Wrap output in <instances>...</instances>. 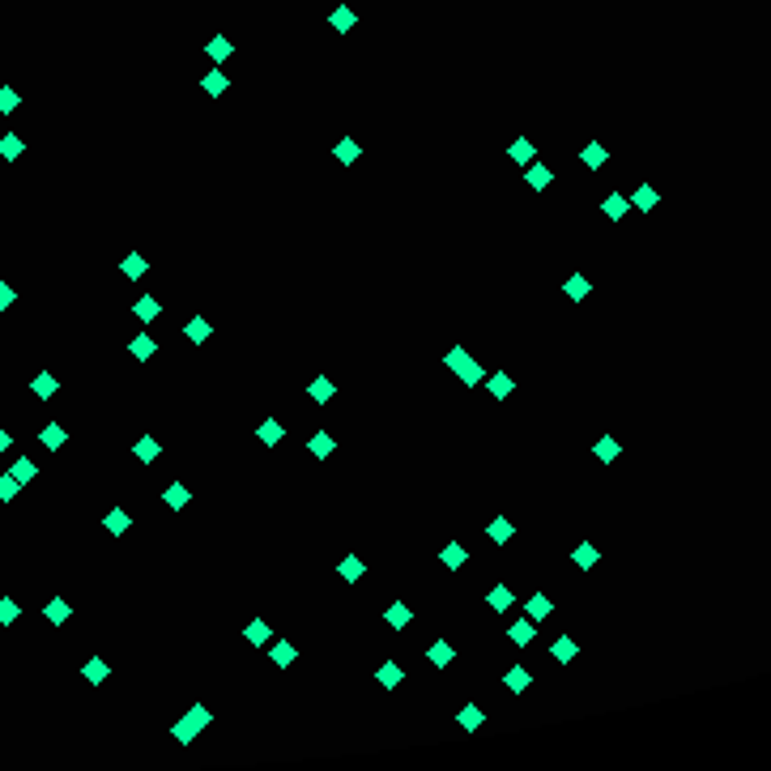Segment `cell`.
I'll use <instances>...</instances> for the list:
<instances>
[{
    "instance_id": "obj_45",
    "label": "cell",
    "mask_w": 771,
    "mask_h": 771,
    "mask_svg": "<svg viewBox=\"0 0 771 771\" xmlns=\"http://www.w3.org/2000/svg\"><path fill=\"white\" fill-rule=\"evenodd\" d=\"M482 375H486V371H482L474 358H469V367L460 371V384H469V388H474V384H482Z\"/></svg>"
},
{
    "instance_id": "obj_5",
    "label": "cell",
    "mask_w": 771,
    "mask_h": 771,
    "mask_svg": "<svg viewBox=\"0 0 771 771\" xmlns=\"http://www.w3.org/2000/svg\"><path fill=\"white\" fill-rule=\"evenodd\" d=\"M661 205V192L652 188V184H639L635 188V196H631V209H643V213H652Z\"/></svg>"
},
{
    "instance_id": "obj_18",
    "label": "cell",
    "mask_w": 771,
    "mask_h": 771,
    "mask_svg": "<svg viewBox=\"0 0 771 771\" xmlns=\"http://www.w3.org/2000/svg\"><path fill=\"white\" fill-rule=\"evenodd\" d=\"M43 614H47V623H52V627H60V623H68V601H60V596H52Z\"/></svg>"
},
{
    "instance_id": "obj_29",
    "label": "cell",
    "mask_w": 771,
    "mask_h": 771,
    "mask_svg": "<svg viewBox=\"0 0 771 771\" xmlns=\"http://www.w3.org/2000/svg\"><path fill=\"white\" fill-rule=\"evenodd\" d=\"M337 571H341V576L354 584V580H362V571H367V567H362V558H354V554H350V558H341V567H337Z\"/></svg>"
},
{
    "instance_id": "obj_50",
    "label": "cell",
    "mask_w": 771,
    "mask_h": 771,
    "mask_svg": "<svg viewBox=\"0 0 771 771\" xmlns=\"http://www.w3.org/2000/svg\"><path fill=\"white\" fill-rule=\"evenodd\" d=\"M9 303H13V290H9V286H0V311H5Z\"/></svg>"
},
{
    "instance_id": "obj_43",
    "label": "cell",
    "mask_w": 771,
    "mask_h": 771,
    "mask_svg": "<svg viewBox=\"0 0 771 771\" xmlns=\"http://www.w3.org/2000/svg\"><path fill=\"white\" fill-rule=\"evenodd\" d=\"M56 388H60V384H56V375H39V380L30 384V392H35V396H52Z\"/></svg>"
},
{
    "instance_id": "obj_22",
    "label": "cell",
    "mask_w": 771,
    "mask_h": 771,
    "mask_svg": "<svg viewBox=\"0 0 771 771\" xmlns=\"http://www.w3.org/2000/svg\"><path fill=\"white\" fill-rule=\"evenodd\" d=\"M567 298H576V303H580V298H588L592 294V286H588V277H580V273H576V277H567Z\"/></svg>"
},
{
    "instance_id": "obj_27",
    "label": "cell",
    "mask_w": 771,
    "mask_h": 771,
    "mask_svg": "<svg viewBox=\"0 0 771 771\" xmlns=\"http://www.w3.org/2000/svg\"><path fill=\"white\" fill-rule=\"evenodd\" d=\"M21 149H26V141H21V137H0V158H21Z\"/></svg>"
},
{
    "instance_id": "obj_23",
    "label": "cell",
    "mask_w": 771,
    "mask_h": 771,
    "mask_svg": "<svg viewBox=\"0 0 771 771\" xmlns=\"http://www.w3.org/2000/svg\"><path fill=\"white\" fill-rule=\"evenodd\" d=\"M329 21H333V26H337V30H354V26H358V13H354V9H345V5H341V9H333V17H329Z\"/></svg>"
},
{
    "instance_id": "obj_38",
    "label": "cell",
    "mask_w": 771,
    "mask_h": 771,
    "mask_svg": "<svg viewBox=\"0 0 771 771\" xmlns=\"http://www.w3.org/2000/svg\"><path fill=\"white\" fill-rule=\"evenodd\" d=\"M511 605V588L499 584V588H490V609H507Z\"/></svg>"
},
{
    "instance_id": "obj_17",
    "label": "cell",
    "mask_w": 771,
    "mask_h": 771,
    "mask_svg": "<svg viewBox=\"0 0 771 771\" xmlns=\"http://www.w3.org/2000/svg\"><path fill=\"white\" fill-rule=\"evenodd\" d=\"M525 609H529L533 623H541V618H550L554 605H550V596H541V592H537V596H529V605H525Z\"/></svg>"
},
{
    "instance_id": "obj_26",
    "label": "cell",
    "mask_w": 771,
    "mask_h": 771,
    "mask_svg": "<svg viewBox=\"0 0 771 771\" xmlns=\"http://www.w3.org/2000/svg\"><path fill=\"white\" fill-rule=\"evenodd\" d=\"M478 725H482V707H478V703H465V707H460V729L474 733Z\"/></svg>"
},
{
    "instance_id": "obj_28",
    "label": "cell",
    "mask_w": 771,
    "mask_h": 771,
    "mask_svg": "<svg viewBox=\"0 0 771 771\" xmlns=\"http://www.w3.org/2000/svg\"><path fill=\"white\" fill-rule=\"evenodd\" d=\"M128 350H133V358H154V354H158V341H149V337H133Z\"/></svg>"
},
{
    "instance_id": "obj_13",
    "label": "cell",
    "mask_w": 771,
    "mask_h": 771,
    "mask_svg": "<svg viewBox=\"0 0 771 771\" xmlns=\"http://www.w3.org/2000/svg\"><path fill=\"white\" fill-rule=\"evenodd\" d=\"M375 678L384 682V690H396V686H401V665H396V661H384Z\"/></svg>"
},
{
    "instance_id": "obj_39",
    "label": "cell",
    "mask_w": 771,
    "mask_h": 771,
    "mask_svg": "<svg viewBox=\"0 0 771 771\" xmlns=\"http://www.w3.org/2000/svg\"><path fill=\"white\" fill-rule=\"evenodd\" d=\"M269 661H273V665H290V661H294V648H290V643H273V648H269Z\"/></svg>"
},
{
    "instance_id": "obj_35",
    "label": "cell",
    "mask_w": 771,
    "mask_h": 771,
    "mask_svg": "<svg viewBox=\"0 0 771 771\" xmlns=\"http://www.w3.org/2000/svg\"><path fill=\"white\" fill-rule=\"evenodd\" d=\"M256 435H260L264 443H277V439H282V422H277V418H269V422H260V431H256Z\"/></svg>"
},
{
    "instance_id": "obj_11",
    "label": "cell",
    "mask_w": 771,
    "mask_h": 771,
    "mask_svg": "<svg viewBox=\"0 0 771 771\" xmlns=\"http://www.w3.org/2000/svg\"><path fill=\"white\" fill-rule=\"evenodd\" d=\"M333 154H337V162H345V166H350V162H358V158H362V145L345 137V141H337V145H333Z\"/></svg>"
},
{
    "instance_id": "obj_48",
    "label": "cell",
    "mask_w": 771,
    "mask_h": 771,
    "mask_svg": "<svg viewBox=\"0 0 771 771\" xmlns=\"http://www.w3.org/2000/svg\"><path fill=\"white\" fill-rule=\"evenodd\" d=\"M243 635L252 639V643H269V627H264V623H252V627H247Z\"/></svg>"
},
{
    "instance_id": "obj_49",
    "label": "cell",
    "mask_w": 771,
    "mask_h": 771,
    "mask_svg": "<svg viewBox=\"0 0 771 771\" xmlns=\"http://www.w3.org/2000/svg\"><path fill=\"white\" fill-rule=\"evenodd\" d=\"M13 494H17V482L5 474V478H0V499H13Z\"/></svg>"
},
{
    "instance_id": "obj_30",
    "label": "cell",
    "mask_w": 771,
    "mask_h": 771,
    "mask_svg": "<svg viewBox=\"0 0 771 771\" xmlns=\"http://www.w3.org/2000/svg\"><path fill=\"white\" fill-rule=\"evenodd\" d=\"M443 362H447V367H452V371H456V375H460V371L469 367V354H465V345H452V350H447V354H443Z\"/></svg>"
},
{
    "instance_id": "obj_46",
    "label": "cell",
    "mask_w": 771,
    "mask_h": 771,
    "mask_svg": "<svg viewBox=\"0 0 771 771\" xmlns=\"http://www.w3.org/2000/svg\"><path fill=\"white\" fill-rule=\"evenodd\" d=\"M0 623H17V601H13V596H5V601H0Z\"/></svg>"
},
{
    "instance_id": "obj_42",
    "label": "cell",
    "mask_w": 771,
    "mask_h": 771,
    "mask_svg": "<svg viewBox=\"0 0 771 771\" xmlns=\"http://www.w3.org/2000/svg\"><path fill=\"white\" fill-rule=\"evenodd\" d=\"M81 674H86V678H90V682L98 686V682H103V678H107V665H103V661H98V656H94V661H86V669H81Z\"/></svg>"
},
{
    "instance_id": "obj_10",
    "label": "cell",
    "mask_w": 771,
    "mask_h": 771,
    "mask_svg": "<svg viewBox=\"0 0 771 771\" xmlns=\"http://www.w3.org/2000/svg\"><path fill=\"white\" fill-rule=\"evenodd\" d=\"M201 90H205V94H213V98H217V94H226V90H231V81H226V72H222V68L213 64V72H205V81H201Z\"/></svg>"
},
{
    "instance_id": "obj_20",
    "label": "cell",
    "mask_w": 771,
    "mask_h": 771,
    "mask_svg": "<svg viewBox=\"0 0 771 771\" xmlns=\"http://www.w3.org/2000/svg\"><path fill=\"white\" fill-rule=\"evenodd\" d=\"M596 558H601V550H596V545H576V554H571V563L576 567H596Z\"/></svg>"
},
{
    "instance_id": "obj_24",
    "label": "cell",
    "mask_w": 771,
    "mask_h": 771,
    "mask_svg": "<svg viewBox=\"0 0 771 771\" xmlns=\"http://www.w3.org/2000/svg\"><path fill=\"white\" fill-rule=\"evenodd\" d=\"M307 447H311V456H329V452H333V435H329V431H315V435L307 439Z\"/></svg>"
},
{
    "instance_id": "obj_44",
    "label": "cell",
    "mask_w": 771,
    "mask_h": 771,
    "mask_svg": "<svg viewBox=\"0 0 771 771\" xmlns=\"http://www.w3.org/2000/svg\"><path fill=\"white\" fill-rule=\"evenodd\" d=\"M128 525H133V520H128V511H111V516H107V533H115V537H119L124 529H128Z\"/></svg>"
},
{
    "instance_id": "obj_25",
    "label": "cell",
    "mask_w": 771,
    "mask_h": 771,
    "mask_svg": "<svg viewBox=\"0 0 771 771\" xmlns=\"http://www.w3.org/2000/svg\"><path fill=\"white\" fill-rule=\"evenodd\" d=\"M158 452H162V447H158L154 439H149V435H145V439H137V447H133V456H137V460H158Z\"/></svg>"
},
{
    "instance_id": "obj_33",
    "label": "cell",
    "mask_w": 771,
    "mask_h": 771,
    "mask_svg": "<svg viewBox=\"0 0 771 771\" xmlns=\"http://www.w3.org/2000/svg\"><path fill=\"white\" fill-rule=\"evenodd\" d=\"M465 558H469V554H465V545H447V550L439 554L443 567H465Z\"/></svg>"
},
{
    "instance_id": "obj_21",
    "label": "cell",
    "mask_w": 771,
    "mask_h": 771,
    "mask_svg": "<svg viewBox=\"0 0 771 771\" xmlns=\"http://www.w3.org/2000/svg\"><path fill=\"white\" fill-rule=\"evenodd\" d=\"M9 478H13L17 486H26V482L35 478V460H26V456H21V460H13V469H9Z\"/></svg>"
},
{
    "instance_id": "obj_41",
    "label": "cell",
    "mask_w": 771,
    "mask_h": 771,
    "mask_svg": "<svg viewBox=\"0 0 771 771\" xmlns=\"http://www.w3.org/2000/svg\"><path fill=\"white\" fill-rule=\"evenodd\" d=\"M184 333H188V337H192L196 345H201V341L209 337V324H205V320H201V315H196V320H188V329H184Z\"/></svg>"
},
{
    "instance_id": "obj_34",
    "label": "cell",
    "mask_w": 771,
    "mask_h": 771,
    "mask_svg": "<svg viewBox=\"0 0 771 771\" xmlns=\"http://www.w3.org/2000/svg\"><path fill=\"white\" fill-rule=\"evenodd\" d=\"M162 499H166V507H188V499H192V494H188V486H170V490L162 494Z\"/></svg>"
},
{
    "instance_id": "obj_37",
    "label": "cell",
    "mask_w": 771,
    "mask_h": 771,
    "mask_svg": "<svg viewBox=\"0 0 771 771\" xmlns=\"http://www.w3.org/2000/svg\"><path fill=\"white\" fill-rule=\"evenodd\" d=\"M486 533H490V541H507V537H511V520H503V516H499V520H490V529H486Z\"/></svg>"
},
{
    "instance_id": "obj_4",
    "label": "cell",
    "mask_w": 771,
    "mask_h": 771,
    "mask_svg": "<svg viewBox=\"0 0 771 771\" xmlns=\"http://www.w3.org/2000/svg\"><path fill=\"white\" fill-rule=\"evenodd\" d=\"M605 158H609V149H605L601 141H588V145L580 149V162H584L588 170H601V166H605Z\"/></svg>"
},
{
    "instance_id": "obj_1",
    "label": "cell",
    "mask_w": 771,
    "mask_h": 771,
    "mask_svg": "<svg viewBox=\"0 0 771 771\" xmlns=\"http://www.w3.org/2000/svg\"><path fill=\"white\" fill-rule=\"evenodd\" d=\"M205 725H209V712H205V703H192V712H188V716H184V720H179V725L170 729V733H175V741H179V745H188V741H192L196 733H201Z\"/></svg>"
},
{
    "instance_id": "obj_6",
    "label": "cell",
    "mask_w": 771,
    "mask_h": 771,
    "mask_svg": "<svg viewBox=\"0 0 771 771\" xmlns=\"http://www.w3.org/2000/svg\"><path fill=\"white\" fill-rule=\"evenodd\" d=\"M503 686H507L511 694H525V690L533 686V674H529L525 665H511V669H507V678H503Z\"/></svg>"
},
{
    "instance_id": "obj_16",
    "label": "cell",
    "mask_w": 771,
    "mask_h": 771,
    "mask_svg": "<svg viewBox=\"0 0 771 771\" xmlns=\"http://www.w3.org/2000/svg\"><path fill=\"white\" fill-rule=\"evenodd\" d=\"M333 392H337V388H333V380H324V375H320V380H315V384L307 388V396H311L315 405H324V401H333Z\"/></svg>"
},
{
    "instance_id": "obj_9",
    "label": "cell",
    "mask_w": 771,
    "mask_h": 771,
    "mask_svg": "<svg viewBox=\"0 0 771 771\" xmlns=\"http://www.w3.org/2000/svg\"><path fill=\"white\" fill-rule=\"evenodd\" d=\"M427 656H431V665H435V669H447V665H452V656H456V648H452L447 639H435Z\"/></svg>"
},
{
    "instance_id": "obj_14",
    "label": "cell",
    "mask_w": 771,
    "mask_h": 771,
    "mask_svg": "<svg viewBox=\"0 0 771 771\" xmlns=\"http://www.w3.org/2000/svg\"><path fill=\"white\" fill-rule=\"evenodd\" d=\"M507 154H511V162H520V166H529V162H533V154H537V149H533V141H525V137H520V141H511V149H507Z\"/></svg>"
},
{
    "instance_id": "obj_47",
    "label": "cell",
    "mask_w": 771,
    "mask_h": 771,
    "mask_svg": "<svg viewBox=\"0 0 771 771\" xmlns=\"http://www.w3.org/2000/svg\"><path fill=\"white\" fill-rule=\"evenodd\" d=\"M0 111H5V115H9V111H17V90H13V86H5V90H0Z\"/></svg>"
},
{
    "instance_id": "obj_2",
    "label": "cell",
    "mask_w": 771,
    "mask_h": 771,
    "mask_svg": "<svg viewBox=\"0 0 771 771\" xmlns=\"http://www.w3.org/2000/svg\"><path fill=\"white\" fill-rule=\"evenodd\" d=\"M525 184L533 188V192H545L554 184V170L550 166H541V162H529V170H525Z\"/></svg>"
},
{
    "instance_id": "obj_51",
    "label": "cell",
    "mask_w": 771,
    "mask_h": 771,
    "mask_svg": "<svg viewBox=\"0 0 771 771\" xmlns=\"http://www.w3.org/2000/svg\"><path fill=\"white\" fill-rule=\"evenodd\" d=\"M9 443H13V439H9V431L0 427V452H9Z\"/></svg>"
},
{
    "instance_id": "obj_15",
    "label": "cell",
    "mask_w": 771,
    "mask_h": 771,
    "mask_svg": "<svg viewBox=\"0 0 771 771\" xmlns=\"http://www.w3.org/2000/svg\"><path fill=\"white\" fill-rule=\"evenodd\" d=\"M39 439H43V447H52V452H56V447H64L68 431H64V427H56V422H52V427H43V431H39Z\"/></svg>"
},
{
    "instance_id": "obj_19",
    "label": "cell",
    "mask_w": 771,
    "mask_h": 771,
    "mask_svg": "<svg viewBox=\"0 0 771 771\" xmlns=\"http://www.w3.org/2000/svg\"><path fill=\"white\" fill-rule=\"evenodd\" d=\"M550 652H554V661H563V665H567V661H576V639H571V635H558Z\"/></svg>"
},
{
    "instance_id": "obj_8",
    "label": "cell",
    "mask_w": 771,
    "mask_h": 771,
    "mask_svg": "<svg viewBox=\"0 0 771 771\" xmlns=\"http://www.w3.org/2000/svg\"><path fill=\"white\" fill-rule=\"evenodd\" d=\"M601 209H605V217H609V222H623V217H627V209H631V201H627L623 192H609Z\"/></svg>"
},
{
    "instance_id": "obj_7",
    "label": "cell",
    "mask_w": 771,
    "mask_h": 771,
    "mask_svg": "<svg viewBox=\"0 0 771 771\" xmlns=\"http://www.w3.org/2000/svg\"><path fill=\"white\" fill-rule=\"evenodd\" d=\"M592 452H596V460H601V465H614L618 456H623V443H618L614 435H601V439H596V447H592Z\"/></svg>"
},
{
    "instance_id": "obj_3",
    "label": "cell",
    "mask_w": 771,
    "mask_h": 771,
    "mask_svg": "<svg viewBox=\"0 0 771 771\" xmlns=\"http://www.w3.org/2000/svg\"><path fill=\"white\" fill-rule=\"evenodd\" d=\"M231 52H235V43H231L226 35H213V39L205 43V56H209L213 64H226V60H231Z\"/></svg>"
},
{
    "instance_id": "obj_31",
    "label": "cell",
    "mask_w": 771,
    "mask_h": 771,
    "mask_svg": "<svg viewBox=\"0 0 771 771\" xmlns=\"http://www.w3.org/2000/svg\"><path fill=\"white\" fill-rule=\"evenodd\" d=\"M486 388H490V396H499V401H503V396L511 392V375H503V371H499V375L486 380Z\"/></svg>"
},
{
    "instance_id": "obj_36",
    "label": "cell",
    "mask_w": 771,
    "mask_h": 771,
    "mask_svg": "<svg viewBox=\"0 0 771 771\" xmlns=\"http://www.w3.org/2000/svg\"><path fill=\"white\" fill-rule=\"evenodd\" d=\"M133 311H137L141 320H154L162 307H158V298H149V294H145V298H137V307H133Z\"/></svg>"
},
{
    "instance_id": "obj_12",
    "label": "cell",
    "mask_w": 771,
    "mask_h": 771,
    "mask_svg": "<svg viewBox=\"0 0 771 771\" xmlns=\"http://www.w3.org/2000/svg\"><path fill=\"white\" fill-rule=\"evenodd\" d=\"M384 618H388V627H396V631H401V627H409V618H413V614H409V605H405V601H392Z\"/></svg>"
},
{
    "instance_id": "obj_40",
    "label": "cell",
    "mask_w": 771,
    "mask_h": 771,
    "mask_svg": "<svg viewBox=\"0 0 771 771\" xmlns=\"http://www.w3.org/2000/svg\"><path fill=\"white\" fill-rule=\"evenodd\" d=\"M119 269H124V277H141V273H145L149 264H145V256H137V252H133V256H128V260H124Z\"/></svg>"
},
{
    "instance_id": "obj_32",
    "label": "cell",
    "mask_w": 771,
    "mask_h": 771,
    "mask_svg": "<svg viewBox=\"0 0 771 771\" xmlns=\"http://www.w3.org/2000/svg\"><path fill=\"white\" fill-rule=\"evenodd\" d=\"M507 639L511 643H533V623H511L507 627Z\"/></svg>"
}]
</instances>
